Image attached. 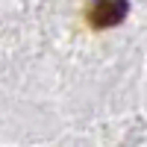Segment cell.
I'll return each instance as SVG.
<instances>
[{
  "mask_svg": "<svg viewBox=\"0 0 147 147\" xmlns=\"http://www.w3.org/2000/svg\"><path fill=\"white\" fill-rule=\"evenodd\" d=\"M127 0H91L88 6V21L91 27L97 30H106V27H115L127 18Z\"/></svg>",
  "mask_w": 147,
  "mask_h": 147,
  "instance_id": "obj_1",
  "label": "cell"
}]
</instances>
